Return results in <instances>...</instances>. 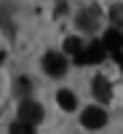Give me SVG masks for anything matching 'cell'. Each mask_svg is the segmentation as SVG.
Returning <instances> with one entry per match:
<instances>
[{
    "label": "cell",
    "instance_id": "obj_1",
    "mask_svg": "<svg viewBox=\"0 0 123 134\" xmlns=\"http://www.w3.org/2000/svg\"><path fill=\"white\" fill-rule=\"evenodd\" d=\"M19 121H24V124H32V126L40 124V121H43V107H40L38 102H32V99L27 97L24 102L19 105Z\"/></svg>",
    "mask_w": 123,
    "mask_h": 134
},
{
    "label": "cell",
    "instance_id": "obj_2",
    "mask_svg": "<svg viewBox=\"0 0 123 134\" xmlns=\"http://www.w3.org/2000/svg\"><path fill=\"white\" fill-rule=\"evenodd\" d=\"M43 70L48 75H54V78H59V75L67 72V59L62 54H56V51H48L46 57H43Z\"/></svg>",
    "mask_w": 123,
    "mask_h": 134
},
{
    "label": "cell",
    "instance_id": "obj_3",
    "mask_svg": "<svg viewBox=\"0 0 123 134\" xmlns=\"http://www.w3.org/2000/svg\"><path fill=\"white\" fill-rule=\"evenodd\" d=\"M80 124L86 126V129H102L104 124H107V113L102 107H86L83 110V115H80Z\"/></svg>",
    "mask_w": 123,
    "mask_h": 134
},
{
    "label": "cell",
    "instance_id": "obj_4",
    "mask_svg": "<svg viewBox=\"0 0 123 134\" xmlns=\"http://www.w3.org/2000/svg\"><path fill=\"white\" fill-rule=\"evenodd\" d=\"M102 43L107 46V51L113 54V57H120V48H123V35H120V30H118V27H110V30L104 32Z\"/></svg>",
    "mask_w": 123,
    "mask_h": 134
},
{
    "label": "cell",
    "instance_id": "obj_5",
    "mask_svg": "<svg viewBox=\"0 0 123 134\" xmlns=\"http://www.w3.org/2000/svg\"><path fill=\"white\" fill-rule=\"evenodd\" d=\"M91 94L99 99V102H110V97H113V86L104 75H96L94 83H91Z\"/></svg>",
    "mask_w": 123,
    "mask_h": 134
},
{
    "label": "cell",
    "instance_id": "obj_6",
    "mask_svg": "<svg viewBox=\"0 0 123 134\" xmlns=\"http://www.w3.org/2000/svg\"><path fill=\"white\" fill-rule=\"evenodd\" d=\"M96 24H99V8L94 5V8H83L80 14H78V27L80 30H96Z\"/></svg>",
    "mask_w": 123,
    "mask_h": 134
},
{
    "label": "cell",
    "instance_id": "obj_7",
    "mask_svg": "<svg viewBox=\"0 0 123 134\" xmlns=\"http://www.w3.org/2000/svg\"><path fill=\"white\" fill-rule=\"evenodd\" d=\"M104 54H107V46H104L102 40L91 43L88 51H86V64H99V62H104Z\"/></svg>",
    "mask_w": 123,
    "mask_h": 134
},
{
    "label": "cell",
    "instance_id": "obj_8",
    "mask_svg": "<svg viewBox=\"0 0 123 134\" xmlns=\"http://www.w3.org/2000/svg\"><path fill=\"white\" fill-rule=\"evenodd\" d=\"M56 102H59L62 110H75V107H78V97H75L72 91H67V88H62V91L56 94Z\"/></svg>",
    "mask_w": 123,
    "mask_h": 134
},
{
    "label": "cell",
    "instance_id": "obj_9",
    "mask_svg": "<svg viewBox=\"0 0 123 134\" xmlns=\"http://www.w3.org/2000/svg\"><path fill=\"white\" fill-rule=\"evenodd\" d=\"M64 51H67V54H72V59H75L78 54H83L80 40H78V38H67V40H64Z\"/></svg>",
    "mask_w": 123,
    "mask_h": 134
},
{
    "label": "cell",
    "instance_id": "obj_10",
    "mask_svg": "<svg viewBox=\"0 0 123 134\" xmlns=\"http://www.w3.org/2000/svg\"><path fill=\"white\" fill-rule=\"evenodd\" d=\"M11 134H35V126L24 124V121H16V124H11Z\"/></svg>",
    "mask_w": 123,
    "mask_h": 134
},
{
    "label": "cell",
    "instance_id": "obj_11",
    "mask_svg": "<svg viewBox=\"0 0 123 134\" xmlns=\"http://www.w3.org/2000/svg\"><path fill=\"white\" fill-rule=\"evenodd\" d=\"M110 21H113V27H123V5L110 8Z\"/></svg>",
    "mask_w": 123,
    "mask_h": 134
},
{
    "label": "cell",
    "instance_id": "obj_12",
    "mask_svg": "<svg viewBox=\"0 0 123 134\" xmlns=\"http://www.w3.org/2000/svg\"><path fill=\"white\" fill-rule=\"evenodd\" d=\"M16 91H19V94H30V91H32V81L24 78V75L16 78Z\"/></svg>",
    "mask_w": 123,
    "mask_h": 134
},
{
    "label": "cell",
    "instance_id": "obj_13",
    "mask_svg": "<svg viewBox=\"0 0 123 134\" xmlns=\"http://www.w3.org/2000/svg\"><path fill=\"white\" fill-rule=\"evenodd\" d=\"M115 59H118V62H120V70H123V54H120V57H115Z\"/></svg>",
    "mask_w": 123,
    "mask_h": 134
},
{
    "label": "cell",
    "instance_id": "obj_14",
    "mask_svg": "<svg viewBox=\"0 0 123 134\" xmlns=\"http://www.w3.org/2000/svg\"><path fill=\"white\" fill-rule=\"evenodd\" d=\"M3 59H5V54H3V51H0V64H3Z\"/></svg>",
    "mask_w": 123,
    "mask_h": 134
}]
</instances>
